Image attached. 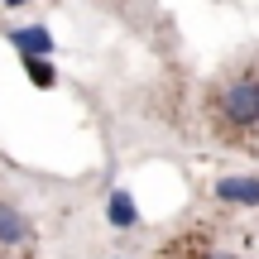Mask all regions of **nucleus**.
<instances>
[{
    "label": "nucleus",
    "mask_w": 259,
    "mask_h": 259,
    "mask_svg": "<svg viewBox=\"0 0 259 259\" xmlns=\"http://www.w3.org/2000/svg\"><path fill=\"white\" fill-rule=\"evenodd\" d=\"M216 111L231 130H254L259 125V72H240L235 82H226L221 96H216Z\"/></svg>",
    "instance_id": "1"
},
{
    "label": "nucleus",
    "mask_w": 259,
    "mask_h": 259,
    "mask_svg": "<svg viewBox=\"0 0 259 259\" xmlns=\"http://www.w3.org/2000/svg\"><path fill=\"white\" fill-rule=\"evenodd\" d=\"M10 48L19 58H48L53 53V34L44 24H19V29H10Z\"/></svg>",
    "instance_id": "2"
},
{
    "label": "nucleus",
    "mask_w": 259,
    "mask_h": 259,
    "mask_svg": "<svg viewBox=\"0 0 259 259\" xmlns=\"http://www.w3.org/2000/svg\"><path fill=\"white\" fill-rule=\"evenodd\" d=\"M216 197L235 206H259V178H216Z\"/></svg>",
    "instance_id": "3"
},
{
    "label": "nucleus",
    "mask_w": 259,
    "mask_h": 259,
    "mask_svg": "<svg viewBox=\"0 0 259 259\" xmlns=\"http://www.w3.org/2000/svg\"><path fill=\"white\" fill-rule=\"evenodd\" d=\"M106 221L120 226V231L139 226V206H135V197H130L125 187H115V192H111V202H106Z\"/></svg>",
    "instance_id": "4"
},
{
    "label": "nucleus",
    "mask_w": 259,
    "mask_h": 259,
    "mask_svg": "<svg viewBox=\"0 0 259 259\" xmlns=\"http://www.w3.org/2000/svg\"><path fill=\"white\" fill-rule=\"evenodd\" d=\"M24 235H29V221L15 206H0V245H19Z\"/></svg>",
    "instance_id": "5"
},
{
    "label": "nucleus",
    "mask_w": 259,
    "mask_h": 259,
    "mask_svg": "<svg viewBox=\"0 0 259 259\" xmlns=\"http://www.w3.org/2000/svg\"><path fill=\"white\" fill-rule=\"evenodd\" d=\"M24 72H29V82L44 87V92L58 82V72H53V63H48V58H24Z\"/></svg>",
    "instance_id": "6"
},
{
    "label": "nucleus",
    "mask_w": 259,
    "mask_h": 259,
    "mask_svg": "<svg viewBox=\"0 0 259 259\" xmlns=\"http://www.w3.org/2000/svg\"><path fill=\"white\" fill-rule=\"evenodd\" d=\"M202 259H240V254H231V250H206Z\"/></svg>",
    "instance_id": "7"
}]
</instances>
